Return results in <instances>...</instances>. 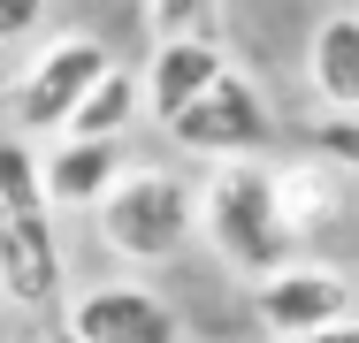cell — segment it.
I'll return each mask as SVG.
<instances>
[{
    "label": "cell",
    "instance_id": "6da1fadb",
    "mask_svg": "<svg viewBox=\"0 0 359 343\" xmlns=\"http://www.w3.org/2000/svg\"><path fill=\"white\" fill-rule=\"evenodd\" d=\"M199 237L215 244V260L245 282L298 267V237L283 221V191H276V160H222L199 176Z\"/></svg>",
    "mask_w": 359,
    "mask_h": 343
},
{
    "label": "cell",
    "instance_id": "7a4b0ae2",
    "mask_svg": "<svg viewBox=\"0 0 359 343\" xmlns=\"http://www.w3.org/2000/svg\"><path fill=\"white\" fill-rule=\"evenodd\" d=\"M92 221H100V244H107L115 260H130V267H168V260H184L191 237H199V176L161 168V160L123 168V183L100 199Z\"/></svg>",
    "mask_w": 359,
    "mask_h": 343
},
{
    "label": "cell",
    "instance_id": "3957f363",
    "mask_svg": "<svg viewBox=\"0 0 359 343\" xmlns=\"http://www.w3.org/2000/svg\"><path fill=\"white\" fill-rule=\"evenodd\" d=\"M107 69H115V54H107L92 31L39 38V54L15 69V84H8V122H15V137H31V145H39V137H62Z\"/></svg>",
    "mask_w": 359,
    "mask_h": 343
},
{
    "label": "cell",
    "instance_id": "277c9868",
    "mask_svg": "<svg viewBox=\"0 0 359 343\" xmlns=\"http://www.w3.org/2000/svg\"><path fill=\"white\" fill-rule=\"evenodd\" d=\"M168 137H176V153H191V160H207V168H222V160H260L268 137H276V115H268L260 84H252L245 69H229L199 107H184V115L168 122Z\"/></svg>",
    "mask_w": 359,
    "mask_h": 343
},
{
    "label": "cell",
    "instance_id": "5b68a950",
    "mask_svg": "<svg viewBox=\"0 0 359 343\" xmlns=\"http://www.w3.org/2000/svg\"><path fill=\"white\" fill-rule=\"evenodd\" d=\"M252 321L276 343H313L321 328H344L359 321V282L344 267H321V260H298V267L252 282Z\"/></svg>",
    "mask_w": 359,
    "mask_h": 343
},
{
    "label": "cell",
    "instance_id": "8992f818",
    "mask_svg": "<svg viewBox=\"0 0 359 343\" xmlns=\"http://www.w3.org/2000/svg\"><path fill=\"white\" fill-rule=\"evenodd\" d=\"M62 328L84 343H184V321H176V305L161 298V290H145V282H84L69 290V305H62Z\"/></svg>",
    "mask_w": 359,
    "mask_h": 343
},
{
    "label": "cell",
    "instance_id": "52a82bcc",
    "mask_svg": "<svg viewBox=\"0 0 359 343\" xmlns=\"http://www.w3.org/2000/svg\"><path fill=\"white\" fill-rule=\"evenodd\" d=\"M138 76H145V115L168 130L184 107H199L222 76H229V54H222L215 38H161V46H145Z\"/></svg>",
    "mask_w": 359,
    "mask_h": 343
},
{
    "label": "cell",
    "instance_id": "ba28073f",
    "mask_svg": "<svg viewBox=\"0 0 359 343\" xmlns=\"http://www.w3.org/2000/svg\"><path fill=\"white\" fill-rule=\"evenodd\" d=\"M0 298L23 305V313L69 305L62 298V237H54V221H23V214L0 206Z\"/></svg>",
    "mask_w": 359,
    "mask_h": 343
},
{
    "label": "cell",
    "instance_id": "9c48e42d",
    "mask_svg": "<svg viewBox=\"0 0 359 343\" xmlns=\"http://www.w3.org/2000/svg\"><path fill=\"white\" fill-rule=\"evenodd\" d=\"M123 145H92V137H46L39 176H46V206L54 214H100V199L123 183Z\"/></svg>",
    "mask_w": 359,
    "mask_h": 343
},
{
    "label": "cell",
    "instance_id": "30bf717a",
    "mask_svg": "<svg viewBox=\"0 0 359 343\" xmlns=\"http://www.w3.org/2000/svg\"><path fill=\"white\" fill-rule=\"evenodd\" d=\"M306 84L321 115H359V8H337L306 38Z\"/></svg>",
    "mask_w": 359,
    "mask_h": 343
},
{
    "label": "cell",
    "instance_id": "8fae6325",
    "mask_svg": "<svg viewBox=\"0 0 359 343\" xmlns=\"http://www.w3.org/2000/svg\"><path fill=\"white\" fill-rule=\"evenodd\" d=\"M276 191H283V221H290L298 244H313L321 229L344 221V168H329L321 153L283 160V168H276Z\"/></svg>",
    "mask_w": 359,
    "mask_h": 343
},
{
    "label": "cell",
    "instance_id": "7c38bea8",
    "mask_svg": "<svg viewBox=\"0 0 359 343\" xmlns=\"http://www.w3.org/2000/svg\"><path fill=\"white\" fill-rule=\"evenodd\" d=\"M138 115H145V76H138L130 62H115L107 76H100V84H92V99L76 107V122H69L62 137H92V145H123Z\"/></svg>",
    "mask_w": 359,
    "mask_h": 343
},
{
    "label": "cell",
    "instance_id": "4fadbf2b",
    "mask_svg": "<svg viewBox=\"0 0 359 343\" xmlns=\"http://www.w3.org/2000/svg\"><path fill=\"white\" fill-rule=\"evenodd\" d=\"M0 206L23 214V221H54L46 206V176H39V145L15 130H0Z\"/></svg>",
    "mask_w": 359,
    "mask_h": 343
},
{
    "label": "cell",
    "instance_id": "5bb4252c",
    "mask_svg": "<svg viewBox=\"0 0 359 343\" xmlns=\"http://www.w3.org/2000/svg\"><path fill=\"white\" fill-rule=\"evenodd\" d=\"M207 23H215V0H145L153 46H161V38H207Z\"/></svg>",
    "mask_w": 359,
    "mask_h": 343
},
{
    "label": "cell",
    "instance_id": "9a60e30c",
    "mask_svg": "<svg viewBox=\"0 0 359 343\" xmlns=\"http://www.w3.org/2000/svg\"><path fill=\"white\" fill-rule=\"evenodd\" d=\"M313 153L329 160V168H344V176H359V115H321L313 122Z\"/></svg>",
    "mask_w": 359,
    "mask_h": 343
},
{
    "label": "cell",
    "instance_id": "2e32d148",
    "mask_svg": "<svg viewBox=\"0 0 359 343\" xmlns=\"http://www.w3.org/2000/svg\"><path fill=\"white\" fill-rule=\"evenodd\" d=\"M46 15H54V0H0V46H31L46 31Z\"/></svg>",
    "mask_w": 359,
    "mask_h": 343
},
{
    "label": "cell",
    "instance_id": "e0dca14e",
    "mask_svg": "<svg viewBox=\"0 0 359 343\" xmlns=\"http://www.w3.org/2000/svg\"><path fill=\"white\" fill-rule=\"evenodd\" d=\"M313 343H359V321H344V328H321Z\"/></svg>",
    "mask_w": 359,
    "mask_h": 343
},
{
    "label": "cell",
    "instance_id": "ac0fdd59",
    "mask_svg": "<svg viewBox=\"0 0 359 343\" xmlns=\"http://www.w3.org/2000/svg\"><path fill=\"white\" fill-rule=\"evenodd\" d=\"M54 343H84V336H69V328H62V321H54Z\"/></svg>",
    "mask_w": 359,
    "mask_h": 343
}]
</instances>
